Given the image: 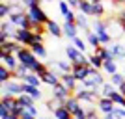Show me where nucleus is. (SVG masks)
Wrapping results in <instances>:
<instances>
[{"instance_id": "f257e3e1", "label": "nucleus", "mask_w": 125, "mask_h": 119, "mask_svg": "<svg viewBox=\"0 0 125 119\" xmlns=\"http://www.w3.org/2000/svg\"><path fill=\"white\" fill-rule=\"evenodd\" d=\"M15 56H17V60H19V63H24L30 71H34V67H36L37 62H39V60H37V56L32 52L30 47H21V50L17 52Z\"/></svg>"}, {"instance_id": "f03ea898", "label": "nucleus", "mask_w": 125, "mask_h": 119, "mask_svg": "<svg viewBox=\"0 0 125 119\" xmlns=\"http://www.w3.org/2000/svg\"><path fill=\"white\" fill-rule=\"evenodd\" d=\"M92 32L99 37L101 45H106V47H108V43H112V37H110L108 30H106V22H104L103 19H95V22L92 24Z\"/></svg>"}, {"instance_id": "7ed1b4c3", "label": "nucleus", "mask_w": 125, "mask_h": 119, "mask_svg": "<svg viewBox=\"0 0 125 119\" xmlns=\"http://www.w3.org/2000/svg\"><path fill=\"white\" fill-rule=\"evenodd\" d=\"M104 22H106V30L112 39H118L125 34V26L118 17H108V19H104Z\"/></svg>"}, {"instance_id": "20e7f679", "label": "nucleus", "mask_w": 125, "mask_h": 119, "mask_svg": "<svg viewBox=\"0 0 125 119\" xmlns=\"http://www.w3.org/2000/svg\"><path fill=\"white\" fill-rule=\"evenodd\" d=\"M26 15H28V19H30V22H36V24H43L45 26L49 22V15L41 9V6L26 9Z\"/></svg>"}, {"instance_id": "39448f33", "label": "nucleus", "mask_w": 125, "mask_h": 119, "mask_svg": "<svg viewBox=\"0 0 125 119\" xmlns=\"http://www.w3.org/2000/svg\"><path fill=\"white\" fill-rule=\"evenodd\" d=\"M22 82L21 80H10V82L2 84V95H13V97H19L22 95Z\"/></svg>"}, {"instance_id": "423d86ee", "label": "nucleus", "mask_w": 125, "mask_h": 119, "mask_svg": "<svg viewBox=\"0 0 125 119\" xmlns=\"http://www.w3.org/2000/svg\"><path fill=\"white\" fill-rule=\"evenodd\" d=\"M13 39H15L17 43H21L22 47H30L32 41H34V34H32L30 28H17Z\"/></svg>"}, {"instance_id": "0eeeda50", "label": "nucleus", "mask_w": 125, "mask_h": 119, "mask_svg": "<svg viewBox=\"0 0 125 119\" xmlns=\"http://www.w3.org/2000/svg\"><path fill=\"white\" fill-rule=\"evenodd\" d=\"M63 106L67 108V112H69L71 115H77V114H82V112H84L82 102H80L75 95H71L69 99H65V101H63Z\"/></svg>"}, {"instance_id": "6e6552de", "label": "nucleus", "mask_w": 125, "mask_h": 119, "mask_svg": "<svg viewBox=\"0 0 125 119\" xmlns=\"http://www.w3.org/2000/svg\"><path fill=\"white\" fill-rule=\"evenodd\" d=\"M0 65L8 67L11 73L19 67V60H17L15 54H8V52H0Z\"/></svg>"}, {"instance_id": "1a4fd4ad", "label": "nucleus", "mask_w": 125, "mask_h": 119, "mask_svg": "<svg viewBox=\"0 0 125 119\" xmlns=\"http://www.w3.org/2000/svg\"><path fill=\"white\" fill-rule=\"evenodd\" d=\"M52 97H54V99H58V101H60V102L63 104V101H65V99H69V97H71V91H69V89L65 88V86H63L62 82H60V84H56V86L52 88Z\"/></svg>"}, {"instance_id": "9d476101", "label": "nucleus", "mask_w": 125, "mask_h": 119, "mask_svg": "<svg viewBox=\"0 0 125 119\" xmlns=\"http://www.w3.org/2000/svg\"><path fill=\"white\" fill-rule=\"evenodd\" d=\"M10 21L13 22L17 28H28V26H30V19H28L26 13H13V15H10Z\"/></svg>"}, {"instance_id": "9b49d317", "label": "nucleus", "mask_w": 125, "mask_h": 119, "mask_svg": "<svg viewBox=\"0 0 125 119\" xmlns=\"http://www.w3.org/2000/svg\"><path fill=\"white\" fill-rule=\"evenodd\" d=\"M60 82L65 86V88L71 91V93H75L77 91V84H78V80L73 76V73H65V74H62L60 76Z\"/></svg>"}, {"instance_id": "f8f14e48", "label": "nucleus", "mask_w": 125, "mask_h": 119, "mask_svg": "<svg viewBox=\"0 0 125 119\" xmlns=\"http://www.w3.org/2000/svg\"><path fill=\"white\" fill-rule=\"evenodd\" d=\"M39 78L43 80V84H47V86H51V88H54L56 84H60V74H56V73L51 71V69H47Z\"/></svg>"}, {"instance_id": "ddd939ff", "label": "nucleus", "mask_w": 125, "mask_h": 119, "mask_svg": "<svg viewBox=\"0 0 125 119\" xmlns=\"http://www.w3.org/2000/svg\"><path fill=\"white\" fill-rule=\"evenodd\" d=\"M97 108H99L103 114H112V112H114V108H116V104H114V101H112V99L101 97L99 101H97Z\"/></svg>"}, {"instance_id": "4468645a", "label": "nucleus", "mask_w": 125, "mask_h": 119, "mask_svg": "<svg viewBox=\"0 0 125 119\" xmlns=\"http://www.w3.org/2000/svg\"><path fill=\"white\" fill-rule=\"evenodd\" d=\"M21 43H17L15 39H10V41L6 43H0V52H8V54H17V52L21 50Z\"/></svg>"}, {"instance_id": "2eb2a0df", "label": "nucleus", "mask_w": 125, "mask_h": 119, "mask_svg": "<svg viewBox=\"0 0 125 119\" xmlns=\"http://www.w3.org/2000/svg\"><path fill=\"white\" fill-rule=\"evenodd\" d=\"M92 8H94V11H92V15H94L95 19H103V17L106 15V8H104V0H94V2H92Z\"/></svg>"}, {"instance_id": "dca6fc26", "label": "nucleus", "mask_w": 125, "mask_h": 119, "mask_svg": "<svg viewBox=\"0 0 125 119\" xmlns=\"http://www.w3.org/2000/svg\"><path fill=\"white\" fill-rule=\"evenodd\" d=\"M73 76L77 78L78 82H82V80H86V76H88L90 73V65H73Z\"/></svg>"}, {"instance_id": "f3484780", "label": "nucleus", "mask_w": 125, "mask_h": 119, "mask_svg": "<svg viewBox=\"0 0 125 119\" xmlns=\"http://www.w3.org/2000/svg\"><path fill=\"white\" fill-rule=\"evenodd\" d=\"M108 50L112 52V56H114V60H125V45H120V43H112V45H108Z\"/></svg>"}, {"instance_id": "a211bd4d", "label": "nucleus", "mask_w": 125, "mask_h": 119, "mask_svg": "<svg viewBox=\"0 0 125 119\" xmlns=\"http://www.w3.org/2000/svg\"><path fill=\"white\" fill-rule=\"evenodd\" d=\"M62 30H63V36L67 37V39H75L78 36V26L75 22H63Z\"/></svg>"}, {"instance_id": "6ab92c4d", "label": "nucleus", "mask_w": 125, "mask_h": 119, "mask_svg": "<svg viewBox=\"0 0 125 119\" xmlns=\"http://www.w3.org/2000/svg\"><path fill=\"white\" fill-rule=\"evenodd\" d=\"M45 30L51 34V36H54V37H62L63 36V30H62V26L58 24L56 21H51L49 19V22L45 24Z\"/></svg>"}, {"instance_id": "aec40b11", "label": "nucleus", "mask_w": 125, "mask_h": 119, "mask_svg": "<svg viewBox=\"0 0 125 119\" xmlns=\"http://www.w3.org/2000/svg\"><path fill=\"white\" fill-rule=\"evenodd\" d=\"M22 91H24V93H28L30 97H34L36 101H39V99L43 97L41 89L36 88V86H32V84H26V82H22Z\"/></svg>"}, {"instance_id": "412c9836", "label": "nucleus", "mask_w": 125, "mask_h": 119, "mask_svg": "<svg viewBox=\"0 0 125 119\" xmlns=\"http://www.w3.org/2000/svg\"><path fill=\"white\" fill-rule=\"evenodd\" d=\"M94 54H97V56H99V58H103V60H114L112 52L108 50V47H106V45H101V47L94 48Z\"/></svg>"}, {"instance_id": "4be33fe9", "label": "nucleus", "mask_w": 125, "mask_h": 119, "mask_svg": "<svg viewBox=\"0 0 125 119\" xmlns=\"http://www.w3.org/2000/svg\"><path fill=\"white\" fill-rule=\"evenodd\" d=\"M0 32H6V34H10L11 39H13V36H15V32H17V26L13 24L11 21L6 22V19H4V21H2V24H0Z\"/></svg>"}, {"instance_id": "5701e85b", "label": "nucleus", "mask_w": 125, "mask_h": 119, "mask_svg": "<svg viewBox=\"0 0 125 119\" xmlns=\"http://www.w3.org/2000/svg\"><path fill=\"white\" fill-rule=\"evenodd\" d=\"M30 48L37 58H47V48L43 43H34V45H30Z\"/></svg>"}, {"instance_id": "b1692460", "label": "nucleus", "mask_w": 125, "mask_h": 119, "mask_svg": "<svg viewBox=\"0 0 125 119\" xmlns=\"http://www.w3.org/2000/svg\"><path fill=\"white\" fill-rule=\"evenodd\" d=\"M103 71L106 73V74H114V73H118V63H116V60H104Z\"/></svg>"}, {"instance_id": "393cba45", "label": "nucleus", "mask_w": 125, "mask_h": 119, "mask_svg": "<svg viewBox=\"0 0 125 119\" xmlns=\"http://www.w3.org/2000/svg\"><path fill=\"white\" fill-rule=\"evenodd\" d=\"M75 24H77L78 28H82L84 32H88V30H90L88 15H84V13H80V15H77V19H75Z\"/></svg>"}, {"instance_id": "a878e982", "label": "nucleus", "mask_w": 125, "mask_h": 119, "mask_svg": "<svg viewBox=\"0 0 125 119\" xmlns=\"http://www.w3.org/2000/svg\"><path fill=\"white\" fill-rule=\"evenodd\" d=\"M10 80H13V73H11L8 67L0 65V82L6 84V82H10Z\"/></svg>"}, {"instance_id": "bb28decb", "label": "nucleus", "mask_w": 125, "mask_h": 119, "mask_svg": "<svg viewBox=\"0 0 125 119\" xmlns=\"http://www.w3.org/2000/svg\"><path fill=\"white\" fill-rule=\"evenodd\" d=\"M22 82H26V84H32V86L39 88V86L43 84V80L39 78V74H36V73H30V74H28V76H26L24 80H22Z\"/></svg>"}, {"instance_id": "cd10ccee", "label": "nucleus", "mask_w": 125, "mask_h": 119, "mask_svg": "<svg viewBox=\"0 0 125 119\" xmlns=\"http://www.w3.org/2000/svg\"><path fill=\"white\" fill-rule=\"evenodd\" d=\"M52 114H54V117H56V119H69V117H73V115L67 112V108H65V106H60V108H56Z\"/></svg>"}, {"instance_id": "c85d7f7f", "label": "nucleus", "mask_w": 125, "mask_h": 119, "mask_svg": "<svg viewBox=\"0 0 125 119\" xmlns=\"http://www.w3.org/2000/svg\"><path fill=\"white\" fill-rule=\"evenodd\" d=\"M110 82L114 84L116 88H120L121 84L125 82V74H123V73H120V71H118V73H114V74H110Z\"/></svg>"}, {"instance_id": "c756f323", "label": "nucleus", "mask_w": 125, "mask_h": 119, "mask_svg": "<svg viewBox=\"0 0 125 119\" xmlns=\"http://www.w3.org/2000/svg\"><path fill=\"white\" fill-rule=\"evenodd\" d=\"M114 88H116V86L112 82H104L103 86H101V95H103V97H110V95L116 91Z\"/></svg>"}, {"instance_id": "7c9ffc66", "label": "nucleus", "mask_w": 125, "mask_h": 119, "mask_svg": "<svg viewBox=\"0 0 125 119\" xmlns=\"http://www.w3.org/2000/svg\"><path fill=\"white\" fill-rule=\"evenodd\" d=\"M86 36H88V43H90V47L92 48H97V47H101V41H99V37L95 36L92 30H88L86 32Z\"/></svg>"}, {"instance_id": "2f4dec72", "label": "nucleus", "mask_w": 125, "mask_h": 119, "mask_svg": "<svg viewBox=\"0 0 125 119\" xmlns=\"http://www.w3.org/2000/svg\"><path fill=\"white\" fill-rule=\"evenodd\" d=\"M103 63H104V60H103V58H99L97 54H92V56H90V65H92V67L103 69Z\"/></svg>"}, {"instance_id": "473e14b6", "label": "nucleus", "mask_w": 125, "mask_h": 119, "mask_svg": "<svg viewBox=\"0 0 125 119\" xmlns=\"http://www.w3.org/2000/svg\"><path fill=\"white\" fill-rule=\"evenodd\" d=\"M78 9L82 11L84 15H92L94 8H92V2H90V0H82V2H80V8H78Z\"/></svg>"}, {"instance_id": "72a5a7b5", "label": "nucleus", "mask_w": 125, "mask_h": 119, "mask_svg": "<svg viewBox=\"0 0 125 119\" xmlns=\"http://www.w3.org/2000/svg\"><path fill=\"white\" fill-rule=\"evenodd\" d=\"M10 15H11V8H10V4L2 2V4H0V19L4 21L6 17H10Z\"/></svg>"}, {"instance_id": "f704fd0d", "label": "nucleus", "mask_w": 125, "mask_h": 119, "mask_svg": "<svg viewBox=\"0 0 125 119\" xmlns=\"http://www.w3.org/2000/svg\"><path fill=\"white\" fill-rule=\"evenodd\" d=\"M0 119H19V115L10 114V112H8L4 106H0Z\"/></svg>"}, {"instance_id": "c9c22d12", "label": "nucleus", "mask_w": 125, "mask_h": 119, "mask_svg": "<svg viewBox=\"0 0 125 119\" xmlns=\"http://www.w3.org/2000/svg\"><path fill=\"white\" fill-rule=\"evenodd\" d=\"M71 41H73V45H75V47H77L80 52H86V43H84V41H82V39H80L78 36L75 37V39H71Z\"/></svg>"}, {"instance_id": "e433bc0d", "label": "nucleus", "mask_w": 125, "mask_h": 119, "mask_svg": "<svg viewBox=\"0 0 125 119\" xmlns=\"http://www.w3.org/2000/svg\"><path fill=\"white\" fill-rule=\"evenodd\" d=\"M21 2H22V6H24L26 9H30V8H37L43 0H21Z\"/></svg>"}, {"instance_id": "4c0bfd02", "label": "nucleus", "mask_w": 125, "mask_h": 119, "mask_svg": "<svg viewBox=\"0 0 125 119\" xmlns=\"http://www.w3.org/2000/svg\"><path fill=\"white\" fill-rule=\"evenodd\" d=\"M58 8H60V11H62V15H65V13L71 11V6H69L65 0H60V2H58Z\"/></svg>"}, {"instance_id": "58836bf2", "label": "nucleus", "mask_w": 125, "mask_h": 119, "mask_svg": "<svg viewBox=\"0 0 125 119\" xmlns=\"http://www.w3.org/2000/svg\"><path fill=\"white\" fill-rule=\"evenodd\" d=\"M112 114H114L118 119H125V108H121V106H116Z\"/></svg>"}, {"instance_id": "ea45409f", "label": "nucleus", "mask_w": 125, "mask_h": 119, "mask_svg": "<svg viewBox=\"0 0 125 119\" xmlns=\"http://www.w3.org/2000/svg\"><path fill=\"white\" fill-rule=\"evenodd\" d=\"M19 119H36V115H34V114H32V112H30V110H22V112H21V115H19Z\"/></svg>"}, {"instance_id": "a19ab883", "label": "nucleus", "mask_w": 125, "mask_h": 119, "mask_svg": "<svg viewBox=\"0 0 125 119\" xmlns=\"http://www.w3.org/2000/svg\"><path fill=\"white\" fill-rule=\"evenodd\" d=\"M80 2H82V0H67V4L71 6V8H80Z\"/></svg>"}, {"instance_id": "79ce46f5", "label": "nucleus", "mask_w": 125, "mask_h": 119, "mask_svg": "<svg viewBox=\"0 0 125 119\" xmlns=\"http://www.w3.org/2000/svg\"><path fill=\"white\" fill-rule=\"evenodd\" d=\"M116 17H118V19H120V21L123 22V26H125V8H123V9H121V11H120V13H118Z\"/></svg>"}, {"instance_id": "37998d69", "label": "nucleus", "mask_w": 125, "mask_h": 119, "mask_svg": "<svg viewBox=\"0 0 125 119\" xmlns=\"http://www.w3.org/2000/svg\"><path fill=\"white\" fill-rule=\"evenodd\" d=\"M73 119H88V115H86V110H84L82 114H77V115H73Z\"/></svg>"}, {"instance_id": "c03bdc74", "label": "nucleus", "mask_w": 125, "mask_h": 119, "mask_svg": "<svg viewBox=\"0 0 125 119\" xmlns=\"http://www.w3.org/2000/svg\"><path fill=\"white\" fill-rule=\"evenodd\" d=\"M118 91H120V93H121V95H125V82H123V84H121L120 88H118Z\"/></svg>"}, {"instance_id": "a18cd8bd", "label": "nucleus", "mask_w": 125, "mask_h": 119, "mask_svg": "<svg viewBox=\"0 0 125 119\" xmlns=\"http://www.w3.org/2000/svg\"><path fill=\"white\" fill-rule=\"evenodd\" d=\"M103 119H118V117H116L114 114H104V117H103Z\"/></svg>"}, {"instance_id": "49530a36", "label": "nucleus", "mask_w": 125, "mask_h": 119, "mask_svg": "<svg viewBox=\"0 0 125 119\" xmlns=\"http://www.w3.org/2000/svg\"><path fill=\"white\" fill-rule=\"evenodd\" d=\"M116 2H118V4H123V6H125V0H116Z\"/></svg>"}, {"instance_id": "de8ad7c7", "label": "nucleus", "mask_w": 125, "mask_h": 119, "mask_svg": "<svg viewBox=\"0 0 125 119\" xmlns=\"http://www.w3.org/2000/svg\"><path fill=\"white\" fill-rule=\"evenodd\" d=\"M43 2H52V0H43Z\"/></svg>"}]
</instances>
